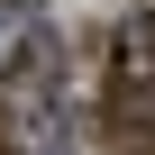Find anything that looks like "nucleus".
Returning a JSON list of instances; mask_svg holds the SVG:
<instances>
[{"instance_id":"1","label":"nucleus","mask_w":155,"mask_h":155,"mask_svg":"<svg viewBox=\"0 0 155 155\" xmlns=\"http://www.w3.org/2000/svg\"><path fill=\"white\" fill-rule=\"evenodd\" d=\"M101 110L119 137H146L155 128V9L119 18L110 28V73H101Z\"/></svg>"},{"instance_id":"2","label":"nucleus","mask_w":155,"mask_h":155,"mask_svg":"<svg viewBox=\"0 0 155 155\" xmlns=\"http://www.w3.org/2000/svg\"><path fill=\"white\" fill-rule=\"evenodd\" d=\"M0 155H37V119H18L9 101H0Z\"/></svg>"},{"instance_id":"3","label":"nucleus","mask_w":155,"mask_h":155,"mask_svg":"<svg viewBox=\"0 0 155 155\" xmlns=\"http://www.w3.org/2000/svg\"><path fill=\"white\" fill-rule=\"evenodd\" d=\"M128 155H155V128H146V137H128Z\"/></svg>"}]
</instances>
